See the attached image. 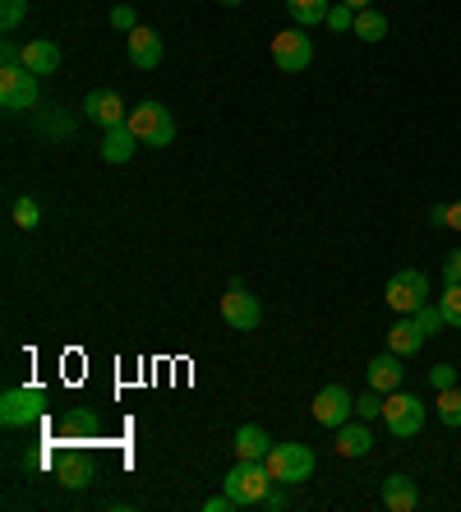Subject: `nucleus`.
I'll return each instance as SVG.
<instances>
[{"label": "nucleus", "instance_id": "nucleus-1", "mask_svg": "<svg viewBox=\"0 0 461 512\" xmlns=\"http://www.w3.org/2000/svg\"><path fill=\"white\" fill-rule=\"evenodd\" d=\"M222 489L231 494V503H236V508H259L263 494L272 489L268 462H245V457H236V466L222 476Z\"/></svg>", "mask_w": 461, "mask_h": 512}, {"label": "nucleus", "instance_id": "nucleus-2", "mask_svg": "<svg viewBox=\"0 0 461 512\" xmlns=\"http://www.w3.org/2000/svg\"><path fill=\"white\" fill-rule=\"evenodd\" d=\"M272 471V480L277 485H305L309 476H314V448H305V443H272V453L263 457Z\"/></svg>", "mask_w": 461, "mask_h": 512}, {"label": "nucleus", "instance_id": "nucleus-3", "mask_svg": "<svg viewBox=\"0 0 461 512\" xmlns=\"http://www.w3.org/2000/svg\"><path fill=\"white\" fill-rule=\"evenodd\" d=\"M42 102V88H37V74L28 65H0V107L10 116H24Z\"/></svg>", "mask_w": 461, "mask_h": 512}, {"label": "nucleus", "instance_id": "nucleus-4", "mask_svg": "<svg viewBox=\"0 0 461 512\" xmlns=\"http://www.w3.org/2000/svg\"><path fill=\"white\" fill-rule=\"evenodd\" d=\"M383 300H388L392 314H415L420 305H429V277L420 273V268H402V273L388 277Z\"/></svg>", "mask_w": 461, "mask_h": 512}, {"label": "nucleus", "instance_id": "nucleus-5", "mask_svg": "<svg viewBox=\"0 0 461 512\" xmlns=\"http://www.w3.org/2000/svg\"><path fill=\"white\" fill-rule=\"evenodd\" d=\"M130 130L139 134V143L148 148H166V143H176V116L162 107V102H139L130 111Z\"/></svg>", "mask_w": 461, "mask_h": 512}, {"label": "nucleus", "instance_id": "nucleus-6", "mask_svg": "<svg viewBox=\"0 0 461 512\" xmlns=\"http://www.w3.org/2000/svg\"><path fill=\"white\" fill-rule=\"evenodd\" d=\"M383 425H388L397 439H415V434L425 429V402L415 393H406V388H397V393L383 397Z\"/></svg>", "mask_w": 461, "mask_h": 512}, {"label": "nucleus", "instance_id": "nucleus-7", "mask_svg": "<svg viewBox=\"0 0 461 512\" xmlns=\"http://www.w3.org/2000/svg\"><path fill=\"white\" fill-rule=\"evenodd\" d=\"M47 416V393L42 388H10L0 397V425L5 429H28Z\"/></svg>", "mask_w": 461, "mask_h": 512}, {"label": "nucleus", "instance_id": "nucleus-8", "mask_svg": "<svg viewBox=\"0 0 461 512\" xmlns=\"http://www.w3.org/2000/svg\"><path fill=\"white\" fill-rule=\"evenodd\" d=\"M272 60H277V70L286 74H300L309 70V60H314V37L305 28H282V33L272 37Z\"/></svg>", "mask_w": 461, "mask_h": 512}, {"label": "nucleus", "instance_id": "nucleus-9", "mask_svg": "<svg viewBox=\"0 0 461 512\" xmlns=\"http://www.w3.org/2000/svg\"><path fill=\"white\" fill-rule=\"evenodd\" d=\"M222 319L236 328V333H254L263 323V305H259V296H249L240 282H231V291L222 296Z\"/></svg>", "mask_w": 461, "mask_h": 512}, {"label": "nucleus", "instance_id": "nucleus-10", "mask_svg": "<svg viewBox=\"0 0 461 512\" xmlns=\"http://www.w3.org/2000/svg\"><path fill=\"white\" fill-rule=\"evenodd\" d=\"M351 416H355V397L346 393L342 383L319 388V397H314V420H319L323 429H342Z\"/></svg>", "mask_w": 461, "mask_h": 512}, {"label": "nucleus", "instance_id": "nucleus-11", "mask_svg": "<svg viewBox=\"0 0 461 512\" xmlns=\"http://www.w3.org/2000/svg\"><path fill=\"white\" fill-rule=\"evenodd\" d=\"M83 116L93 120V125H102V130H111V125H125L130 111H125L116 88H93V93L83 97Z\"/></svg>", "mask_w": 461, "mask_h": 512}, {"label": "nucleus", "instance_id": "nucleus-12", "mask_svg": "<svg viewBox=\"0 0 461 512\" xmlns=\"http://www.w3.org/2000/svg\"><path fill=\"white\" fill-rule=\"evenodd\" d=\"M125 51H130V65H139V70H157L162 65V37L143 24L134 33H125Z\"/></svg>", "mask_w": 461, "mask_h": 512}, {"label": "nucleus", "instance_id": "nucleus-13", "mask_svg": "<svg viewBox=\"0 0 461 512\" xmlns=\"http://www.w3.org/2000/svg\"><path fill=\"white\" fill-rule=\"evenodd\" d=\"M402 356H397V351H383V356H374L369 360V370H365V379H369V388H374V393H397V388H402Z\"/></svg>", "mask_w": 461, "mask_h": 512}, {"label": "nucleus", "instance_id": "nucleus-14", "mask_svg": "<svg viewBox=\"0 0 461 512\" xmlns=\"http://www.w3.org/2000/svg\"><path fill=\"white\" fill-rule=\"evenodd\" d=\"M134 153H139V134L130 130V120H125V125H111V130L102 134V162L120 167V162H130Z\"/></svg>", "mask_w": 461, "mask_h": 512}, {"label": "nucleus", "instance_id": "nucleus-15", "mask_svg": "<svg viewBox=\"0 0 461 512\" xmlns=\"http://www.w3.org/2000/svg\"><path fill=\"white\" fill-rule=\"evenodd\" d=\"M383 508L388 512H415L420 508V489H415V480L402 476V471L383 480Z\"/></svg>", "mask_w": 461, "mask_h": 512}, {"label": "nucleus", "instance_id": "nucleus-16", "mask_svg": "<svg viewBox=\"0 0 461 512\" xmlns=\"http://www.w3.org/2000/svg\"><path fill=\"white\" fill-rule=\"evenodd\" d=\"M60 47L56 42H47V37H33V42H24V65L37 74V79H47V74L60 70Z\"/></svg>", "mask_w": 461, "mask_h": 512}, {"label": "nucleus", "instance_id": "nucleus-17", "mask_svg": "<svg viewBox=\"0 0 461 512\" xmlns=\"http://www.w3.org/2000/svg\"><path fill=\"white\" fill-rule=\"evenodd\" d=\"M425 346V333H420V323L411 319V314H397V323L388 328V351H397V356H415Z\"/></svg>", "mask_w": 461, "mask_h": 512}, {"label": "nucleus", "instance_id": "nucleus-18", "mask_svg": "<svg viewBox=\"0 0 461 512\" xmlns=\"http://www.w3.org/2000/svg\"><path fill=\"white\" fill-rule=\"evenodd\" d=\"M268 453H272V434L263 425H240L236 429V457H245V462H263Z\"/></svg>", "mask_w": 461, "mask_h": 512}, {"label": "nucleus", "instance_id": "nucleus-19", "mask_svg": "<svg viewBox=\"0 0 461 512\" xmlns=\"http://www.w3.org/2000/svg\"><path fill=\"white\" fill-rule=\"evenodd\" d=\"M337 453H342V457H369V453H374V434L365 429V420H360V425H351V420H346V425L337 429Z\"/></svg>", "mask_w": 461, "mask_h": 512}, {"label": "nucleus", "instance_id": "nucleus-20", "mask_svg": "<svg viewBox=\"0 0 461 512\" xmlns=\"http://www.w3.org/2000/svg\"><path fill=\"white\" fill-rule=\"evenodd\" d=\"M56 476L65 480V489H88V485H93V462H88V457H79V453H65L56 462Z\"/></svg>", "mask_w": 461, "mask_h": 512}, {"label": "nucleus", "instance_id": "nucleus-21", "mask_svg": "<svg viewBox=\"0 0 461 512\" xmlns=\"http://www.w3.org/2000/svg\"><path fill=\"white\" fill-rule=\"evenodd\" d=\"M351 33L360 37V42H383V37H388V14H379V10H374V5H369V10H360V14H355Z\"/></svg>", "mask_w": 461, "mask_h": 512}, {"label": "nucleus", "instance_id": "nucleus-22", "mask_svg": "<svg viewBox=\"0 0 461 512\" xmlns=\"http://www.w3.org/2000/svg\"><path fill=\"white\" fill-rule=\"evenodd\" d=\"M328 0H286V14L296 19L300 28H309V24H328Z\"/></svg>", "mask_w": 461, "mask_h": 512}, {"label": "nucleus", "instance_id": "nucleus-23", "mask_svg": "<svg viewBox=\"0 0 461 512\" xmlns=\"http://www.w3.org/2000/svg\"><path fill=\"white\" fill-rule=\"evenodd\" d=\"M434 416H438V425L461 429V388H443V393H434Z\"/></svg>", "mask_w": 461, "mask_h": 512}, {"label": "nucleus", "instance_id": "nucleus-24", "mask_svg": "<svg viewBox=\"0 0 461 512\" xmlns=\"http://www.w3.org/2000/svg\"><path fill=\"white\" fill-rule=\"evenodd\" d=\"M438 310L448 319V328H461V282H443V296H438Z\"/></svg>", "mask_w": 461, "mask_h": 512}, {"label": "nucleus", "instance_id": "nucleus-25", "mask_svg": "<svg viewBox=\"0 0 461 512\" xmlns=\"http://www.w3.org/2000/svg\"><path fill=\"white\" fill-rule=\"evenodd\" d=\"M14 227L19 231H37L42 227V208H37V199H14Z\"/></svg>", "mask_w": 461, "mask_h": 512}, {"label": "nucleus", "instance_id": "nucleus-26", "mask_svg": "<svg viewBox=\"0 0 461 512\" xmlns=\"http://www.w3.org/2000/svg\"><path fill=\"white\" fill-rule=\"evenodd\" d=\"M411 319L420 323V333H425V337H434L438 328H448V319H443V310H438L434 300H429V305H420V310H415Z\"/></svg>", "mask_w": 461, "mask_h": 512}, {"label": "nucleus", "instance_id": "nucleus-27", "mask_svg": "<svg viewBox=\"0 0 461 512\" xmlns=\"http://www.w3.org/2000/svg\"><path fill=\"white\" fill-rule=\"evenodd\" d=\"M24 14H28V0H0V28L5 33H14V28L24 24Z\"/></svg>", "mask_w": 461, "mask_h": 512}, {"label": "nucleus", "instance_id": "nucleus-28", "mask_svg": "<svg viewBox=\"0 0 461 512\" xmlns=\"http://www.w3.org/2000/svg\"><path fill=\"white\" fill-rule=\"evenodd\" d=\"M60 434H65V439H70V434H97V416L93 411H74V416H65Z\"/></svg>", "mask_w": 461, "mask_h": 512}, {"label": "nucleus", "instance_id": "nucleus-29", "mask_svg": "<svg viewBox=\"0 0 461 512\" xmlns=\"http://www.w3.org/2000/svg\"><path fill=\"white\" fill-rule=\"evenodd\" d=\"M355 416L360 420H383V397L369 388V393H360V402H355Z\"/></svg>", "mask_w": 461, "mask_h": 512}, {"label": "nucleus", "instance_id": "nucleus-30", "mask_svg": "<svg viewBox=\"0 0 461 512\" xmlns=\"http://www.w3.org/2000/svg\"><path fill=\"white\" fill-rule=\"evenodd\" d=\"M259 508H268V512H286V508H291V485H277V480H272V489L263 494Z\"/></svg>", "mask_w": 461, "mask_h": 512}, {"label": "nucleus", "instance_id": "nucleus-31", "mask_svg": "<svg viewBox=\"0 0 461 512\" xmlns=\"http://www.w3.org/2000/svg\"><path fill=\"white\" fill-rule=\"evenodd\" d=\"M351 24H355V10L337 0V5L328 10V28H332V33H351Z\"/></svg>", "mask_w": 461, "mask_h": 512}, {"label": "nucleus", "instance_id": "nucleus-32", "mask_svg": "<svg viewBox=\"0 0 461 512\" xmlns=\"http://www.w3.org/2000/svg\"><path fill=\"white\" fill-rule=\"evenodd\" d=\"M429 388H434V393L457 388V370H452V365H434V370H429Z\"/></svg>", "mask_w": 461, "mask_h": 512}, {"label": "nucleus", "instance_id": "nucleus-33", "mask_svg": "<svg viewBox=\"0 0 461 512\" xmlns=\"http://www.w3.org/2000/svg\"><path fill=\"white\" fill-rule=\"evenodd\" d=\"M111 28H120V33H134V28H139L130 5H116V10H111Z\"/></svg>", "mask_w": 461, "mask_h": 512}, {"label": "nucleus", "instance_id": "nucleus-34", "mask_svg": "<svg viewBox=\"0 0 461 512\" xmlns=\"http://www.w3.org/2000/svg\"><path fill=\"white\" fill-rule=\"evenodd\" d=\"M443 282H461V250H452L443 259Z\"/></svg>", "mask_w": 461, "mask_h": 512}, {"label": "nucleus", "instance_id": "nucleus-35", "mask_svg": "<svg viewBox=\"0 0 461 512\" xmlns=\"http://www.w3.org/2000/svg\"><path fill=\"white\" fill-rule=\"evenodd\" d=\"M203 508H208V512H231V508H236V503H231V494H226V489H222V494H217V499H208V503H203Z\"/></svg>", "mask_w": 461, "mask_h": 512}, {"label": "nucleus", "instance_id": "nucleus-36", "mask_svg": "<svg viewBox=\"0 0 461 512\" xmlns=\"http://www.w3.org/2000/svg\"><path fill=\"white\" fill-rule=\"evenodd\" d=\"M429 222H434V227H448V203H434V208H429Z\"/></svg>", "mask_w": 461, "mask_h": 512}, {"label": "nucleus", "instance_id": "nucleus-37", "mask_svg": "<svg viewBox=\"0 0 461 512\" xmlns=\"http://www.w3.org/2000/svg\"><path fill=\"white\" fill-rule=\"evenodd\" d=\"M448 227H452V231H461V199H452V203H448Z\"/></svg>", "mask_w": 461, "mask_h": 512}, {"label": "nucleus", "instance_id": "nucleus-38", "mask_svg": "<svg viewBox=\"0 0 461 512\" xmlns=\"http://www.w3.org/2000/svg\"><path fill=\"white\" fill-rule=\"evenodd\" d=\"M342 5H351V10L360 14V10H369V5H374V0H342Z\"/></svg>", "mask_w": 461, "mask_h": 512}, {"label": "nucleus", "instance_id": "nucleus-39", "mask_svg": "<svg viewBox=\"0 0 461 512\" xmlns=\"http://www.w3.org/2000/svg\"><path fill=\"white\" fill-rule=\"evenodd\" d=\"M222 5H245V0H222Z\"/></svg>", "mask_w": 461, "mask_h": 512}]
</instances>
